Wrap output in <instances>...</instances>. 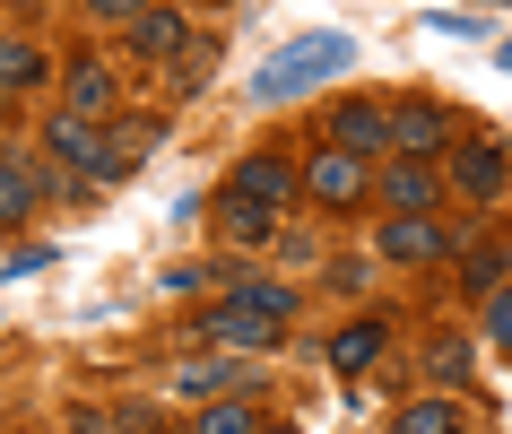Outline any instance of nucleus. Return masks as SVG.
Returning <instances> with one entry per match:
<instances>
[{"label": "nucleus", "mask_w": 512, "mask_h": 434, "mask_svg": "<svg viewBox=\"0 0 512 434\" xmlns=\"http://www.w3.org/2000/svg\"><path fill=\"white\" fill-rule=\"evenodd\" d=\"M348 61H356V44H348L339 27H322V35H296V44H287L278 61H261V70H252V96H261V105H287V96H304V87L339 79Z\"/></svg>", "instance_id": "nucleus-1"}, {"label": "nucleus", "mask_w": 512, "mask_h": 434, "mask_svg": "<svg viewBox=\"0 0 512 434\" xmlns=\"http://www.w3.org/2000/svg\"><path fill=\"white\" fill-rule=\"evenodd\" d=\"M452 183H460V200H478V209H504V191H512V174H504V139H495V131L452 139Z\"/></svg>", "instance_id": "nucleus-2"}, {"label": "nucleus", "mask_w": 512, "mask_h": 434, "mask_svg": "<svg viewBox=\"0 0 512 434\" xmlns=\"http://www.w3.org/2000/svg\"><path fill=\"white\" fill-rule=\"evenodd\" d=\"M452 139H460V113H443V105H400L382 122V148H391V157H434V148H452Z\"/></svg>", "instance_id": "nucleus-3"}, {"label": "nucleus", "mask_w": 512, "mask_h": 434, "mask_svg": "<svg viewBox=\"0 0 512 434\" xmlns=\"http://www.w3.org/2000/svg\"><path fill=\"white\" fill-rule=\"evenodd\" d=\"M382 261H408V270H426V261H452V235H443L426 209H400L391 226H382Z\"/></svg>", "instance_id": "nucleus-4"}, {"label": "nucleus", "mask_w": 512, "mask_h": 434, "mask_svg": "<svg viewBox=\"0 0 512 434\" xmlns=\"http://www.w3.org/2000/svg\"><path fill=\"white\" fill-rule=\"evenodd\" d=\"M304 191H313L322 209H356V200H365V157H356V148H322V157L304 165Z\"/></svg>", "instance_id": "nucleus-5"}, {"label": "nucleus", "mask_w": 512, "mask_h": 434, "mask_svg": "<svg viewBox=\"0 0 512 434\" xmlns=\"http://www.w3.org/2000/svg\"><path fill=\"white\" fill-rule=\"evenodd\" d=\"M191 339H217V348H270L278 322H270L252 296H235V304H217V313H200V330H191Z\"/></svg>", "instance_id": "nucleus-6"}, {"label": "nucleus", "mask_w": 512, "mask_h": 434, "mask_svg": "<svg viewBox=\"0 0 512 434\" xmlns=\"http://www.w3.org/2000/svg\"><path fill=\"white\" fill-rule=\"evenodd\" d=\"M217 235H226V244H252V252H261V244H270V235H278V209H270V200H243V191H226V200H217Z\"/></svg>", "instance_id": "nucleus-7"}, {"label": "nucleus", "mask_w": 512, "mask_h": 434, "mask_svg": "<svg viewBox=\"0 0 512 434\" xmlns=\"http://www.w3.org/2000/svg\"><path fill=\"white\" fill-rule=\"evenodd\" d=\"M382 122H391V113H382L374 96H348V105L330 113V148H356V157H374V148H382Z\"/></svg>", "instance_id": "nucleus-8"}, {"label": "nucleus", "mask_w": 512, "mask_h": 434, "mask_svg": "<svg viewBox=\"0 0 512 434\" xmlns=\"http://www.w3.org/2000/svg\"><path fill=\"white\" fill-rule=\"evenodd\" d=\"M122 27H131V53H148V61H174V44H183V18L174 9H148V0H139Z\"/></svg>", "instance_id": "nucleus-9"}, {"label": "nucleus", "mask_w": 512, "mask_h": 434, "mask_svg": "<svg viewBox=\"0 0 512 434\" xmlns=\"http://www.w3.org/2000/svg\"><path fill=\"white\" fill-rule=\"evenodd\" d=\"M382 191H391V209H434V200H443V183H434V165H426V157H391Z\"/></svg>", "instance_id": "nucleus-10"}, {"label": "nucleus", "mask_w": 512, "mask_h": 434, "mask_svg": "<svg viewBox=\"0 0 512 434\" xmlns=\"http://www.w3.org/2000/svg\"><path fill=\"white\" fill-rule=\"evenodd\" d=\"M44 139H53V157H61V165H87L96 148H105V139H96V113H79V105L53 113V122H44Z\"/></svg>", "instance_id": "nucleus-11"}, {"label": "nucleus", "mask_w": 512, "mask_h": 434, "mask_svg": "<svg viewBox=\"0 0 512 434\" xmlns=\"http://www.w3.org/2000/svg\"><path fill=\"white\" fill-rule=\"evenodd\" d=\"M235 191H243V200H270V209H278V200L296 191V165H287V157H243V165H235Z\"/></svg>", "instance_id": "nucleus-12"}, {"label": "nucleus", "mask_w": 512, "mask_h": 434, "mask_svg": "<svg viewBox=\"0 0 512 434\" xmlns=\"http://www.w3.org/2000/svg\"><path fill=\"white\" fill-rule=\"evenodd\" d=\"M426 374L443 382V391H469V374H478V348H469L460 330H443V339L426 348Z\"/></svg>", "instance_id": "nucleus-13"}, {"label": "nucleus", "mask_w": 512, "mask_h": 434, "mask_svg": "<svg viewBox=\"0 0 512 434\" xmlns=\"http://www.w3.org/2000/svg\"><path fill=\"white\" fill-rule=\"evenodd\" d=\"M382 348H391V322H348L339 339H330V365H339V374H356V365H374Z\"/></svg>", "instance_id": "nucleus-14"}, {"label": "nucleus", "mask_w": 512, "mask_h": 434, "mask_svg": "<svg viewBox=\"0 0 512 434\" xmlns=\"http://www.w3.org/2000/svg\"><path fill=\"white\" fill-rule=\"evenodd\" d=\"M391 426H400V434H443V426H460V391H434V400L391 408Z\"/></svg>", "instance_id": "nucleus-15"}, {"label": "nucleus", "mask_w": 512, "mask_h": 434, "mask_svg": "<svg viewBox=\"0 0 512 434\" xmlns=\"http://www.w3.org/2000/svg\"><path fill=\"white\" fill-rule=\"evenodd\" d=\"M44 70H53V61H44V44H27V35H0V87H35Z\"/></svg>", "instance_id": "nucleus-16"}, {"label": "nucleus", "mask_w": 512, "mask_h": 434, "mask_svg": "<svg viewBox=\"0 0 512 434\" xmlns=\"http://www.w3.org/2000/svg\"><path fill=\"white\" fill-rule=\"evenodd\" d=\"M27 209H35V174L18 157H0V226H18Z\"/></svg>", "instance_id": "nucleus-17"}, {"label": "nucleus", "mask_w": 512, "mask_h": 434, "mask_svg": "<svg viewBox=\"0 0 512 434\" xmlns=\"http://www.w3.org/2000/svg\"><path fill=\"white\" fill-rule=\"evenodd\" d=\"M226 382H235V365H217V356H200V365H183V374H174V400H217Z\"/></svg>", "instance_id": "nucleus-18"}, {"label": "nucleus", "mask_w": 512, "mask_h": 434, "mask_svg": "<svg viewBox=\"0 0 512 434\" xmlns=\"http://www.w3.org/2000/svg\"><path fill=\"white\" fill-rule=\"evenodd\" d=\"M70 105H79V113H105L113 105V70H105V61H79V70H70Z\"/></svg>", "instance_id": "nucleus-19"}, {"label": "nucleus", "mask_w": 512, "mask_h": 434, "mask_svg": "<svg viewBox=\"0 0 512 434\" xmlns=\"http://www.w3.org/2000/svg\"><path fill=\"white\" fill-rule=\"evenodd\" d=\"M504 261H512V252H504V235H486V244H469V252H460V278H469V287H495V278H504Z\"/></svg>", "instance_id": "nucleus-20"}, {"label": "nucleus", "mask_w": 512, "mask_h": 434, "mask_svg": "<svg viewBox=\"0 0 512 434\" xmlns=\"http://www.w3.org/2000/svg\"><path fill=\"white\" fill-rule=\"evenodd\" d=\"M252 426H261V408H243V400H217L200 417V434H252Z\"/></svg>", "instance_id": "nucleus-21"}, {"label": "nucleus", "mask_w": 512, "mask_h": 434, "mask_svg": "<svg viewBox=\"0 0 512 434\" xmlns=\"http://www.w3.org/2000/svg\"><path fill=\"white\" fill-rule=\"evenodd\" d=\"M243 296L261 304L270 322H287V313H296V287H278V278H243Z\"/></svg>", "instance_id": "nucleus-22"}, {"label": "nucleus", "mask_w": 512, "mask_h": 434, "mask_svg": "<svg viewBox=\"0 0 512 434\" xmlns=\"http://www.w3.org/2000/svg\"><path fill=\"white\" fill-rule=\"evenodd\" d=\"M87 9H96V18H113V27H122V18H131L139 0H87Z\"/></svg>", "instance_id": "nucleus-23"}, {"label": "nucleus", "mask_w": 512, "mask_h": 434, "mask_svg": "<svg viewBox=\"0 0 512 434\" xmlns=\"http://www.w3.org/2000/svg\"><path fill=\"white\" fill-rule=\"evenodd\" d=\"M0 113H9V87H0Z\"/></svg>", "instance_id": "nucleus-24"}, {"label": "nucleus", "mask_w": 512, "mask_h": 434, "mask_svg": "<svg viewBox=\"0 0 512 434\" xmlns=\"http://www.w3.org/2000/svg\"><path fill=\"white\" fill-rule=\"evenodd\" d=\"M209 9H217V0H209Z\"/></svg>", "instance_id": "nucleus-25"}]
</instances>
